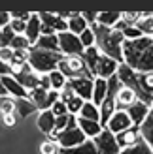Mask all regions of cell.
Wrapping results in <instances>:
<instances>
[{"mask_svg":"<svg viewBox=\"0 0 153 154\" xmlns=\"http://www.w3.org/2000/svg\"><path fill=\"white\" fill-rule=\"evenodd\" d=\"M123 62L136 73L153 72V38L142 36L138 40H125Z\"/></svg>","mask_w":153,"mask_h":154,"instance_id":"cell-1","label":"cell"},{"mask_svg":"<svg viewBox=\"0 0 153 154\" xmlns=\"http://www.w3.org/2000/svg\"><path fill=\"white\" fill-rule=\"evenodd\" d=\"M95 34V45L102 55L113 58L116 62L123 64V43H125V36L123 32H119L116 28H106L100 25H91L89 26Z\"/></svg>","mask_w":153,"mask_h":154,"instance_id":"cell-2","label":"cell"},{"mask_svg":"<svg viewBox=\"0 0 153 154\" xmlns=\"http://www.w3.org/2000/svg\"><path fill=\"white\" fill-rule=\"evenodd\" d=\"M81 58L85 60V64H87V68H89L91 75H93V79L100 77V79H106V81H108L110 77L116 75L117 68H119V62H116L113 58L102 55V53L96 49V45L83 51Z\"/></svg>","mask_w":153,"mask_h":154,"instance_id":"cell-3","label":"cell"},{"mask_svg":"<svg viewBox=\"0 0 153 154\" xmlns=\"http://www.w3.org/2000/svg\"><path fill=\"white\" fill-rule=\"evenodd\" d=\"M64 58L63 53H51V51H42V49H32L28 58V66L40 75H49L51 72L57 70L59 62Z\"/></svg>","mask_w":153,"mask_h":154,"instance_id":"cell-4","label":"cell"},{"mask_svg":"<svg viewBox=\"0 0 153 154\" xmlns=\"http://www.w3.org/2000/svg\"><path fill=\"white\" fill-rule=\"evenodd\" d=\"M85 141H87V137L81 132V128L78 126V117H76V115H70L68 126L60 132L59 139H57L59 147L60 149H74V147H78V145L85 143Z\"/></svg>","mask_w":153,"mask_h":154,"instance_id":"cell-5","label":"cell"},{"mask_svg":"<svg viewBox=\"0 0 153 154\" xmlns=\"http://www.w3.org/2000/svg\"><path fill=\"white\" fill-rule=\"evenodd\" d=\"M57 70L63 73L68 81L70 79H80V77H89V79H93V75H91L85 60L81 57H64L59 62Z\"/></svg>","mask_w":153,"mask_h":154,"instance_id":"cell-6","label":"cell"},{"mask_svg":"<svg viewBox=\"0 0 153 154\" xmlns=\"http://www.w3.org/2000/svg\"><path fill=\"white\" fill-rule=\"evenodd\" d=\"M59 36V45H60V53L64 57H81L83 55V45L80 36H76L72 32H63V34H57Z\"/></svg>","mask_w":153,"mask_h":154,"instance_id":"cell-7","label":"cell"},{"mask_svg":"<svg viewBox=\"0 0 153 154\" xmlns=\"http://www.w3.org/2000/svg\"><path fill=\"white\" fill-rule=\"evenodd\" d=\"M93 143L96 145V150L98 154H119L121 149H119V145L116 141V135H113L108 128H104L100 134H98Z\"/></svg>","mask_w":153,"mask_h":154,"instance_id":"cell-8","label":"cell"},{"mask_svg":"<svg viewBox=\"0 0 153 154\" xmlns=\"http://www.w3.org/2000/svg\"><path fill=\"white\" fill-rule=\"evenodd\" d=\"M68 87H70L76 96H80L85 102L93 100V87H95V79H89V77H80V79H70L68 81Z\"/></svg>","mask_w":153,"mask_h":154,"instance_id":"cell-9","label":"cell"},{"mask_svg":"<svg viewBox=\"0 0 153 154\" xmlns=\"http://www.w3.org/2000/svg\"><path fill=\"white\" fill-rule=\"evenodd\" d=\"M131 126H134V124H132L131 117H129V113H127V111H116L106 128H108L113 135H117V134H121V132H125V130H129Z\"/></svg>","mask_w":153,"mask_h":154,"instance_id":"cell-10","label":"cell"},{"mask_svg":"<svg viewBox=\"0 0 153 154\" xmlns=\"http://www.w3.org/2000/svg\"><path fill=\"white\" fill-rule=\"evenodd\" d=\"M40 21H42V25L51 26L57 34L68 32V21H64L59 13H53V11H42V13H40Z\"/></svg>","mask_w":153,"mask_h":154,"instance_id":"cell-11","label":"cell"},{"mask_svg":"<svg viewBox=\"0 0 153 154\" xmlns=\"http://www.w3.org/2000/svg\"><path fill=\"white\" fill-rule=\"evenodd\" d=\"M15 77V81H17L19 85H23L28 92L30 90H34V88H40V79H42V75L40 73H36L30 66L25 68V72H21L19 75H13Z\"/></svg>","mask_w":153,"mask_h":154,"instance_id":"cell-12","label":"cell"},{"mask_svg":"<svg viewBox=\"0 0 153 154\" xmlns=\"http://www.w3.org/2000/svg\"><path fill=\"white\" fill-rule=\"evenodd\" d=\"M134 102H138L136 92L121 85V88L117 90V94H116V107H117V111H127Z\"/></svg>","mask_w":153,"mask_h":154,"instance_id":"cell-13","label":"cell"},{"mask_svg":"<svg viewBox=\"0 0 153 154\" xmlns=\"http://www.w3.org/2000/svg\"><path fill=\"white\" fill-rule=\"evenodd\" d=\"M127 113H129V117H131V120H132V124L134 126H142L144 124V120L148 119V115H149V105H146L144 102H134L131 107L127 109Z\"/></svg>","mask_w":153,"mask_h":154,"instance_id":"cell-14","label":"cell"},{"mask_svg":"<svg viewBox=\"0 0 153 154\" xmlns=\"http://www.w3.org/2000/svg\"><path fill=\"white\" fill-rule=\"evenodd\" d=\"M140 137H142L140 128H138V126H131L129 130H125V132L117 134V135H116V141H117V145H119V149L123 150V149L132 147V145H134L136 141H138Z\"/></svg>","mask_w":153,"mask_h":154,"instance_id":"cell-15","label":"cell"},{"mask_svg":"<svg viewBox=\"0 0 153 154\" xmlns=\"http://www.w3.org/2000/svg\"><path fill=\"white\" fill-rule=\"evenodd\" d=\"M25 36H27V40L30 42V45H32V47L38 43V40H40V36H42V21H40V13H32L30 21L27 23Z\"/></svg>","mask_w":153,"mask_h":154,"instance_id":"cell-16","label":"cell"},{"mask_svg":"<svg viewBox=\"0 0 153 154\" xmlns=\"http://www.w3.org/2000/svg\"><path fill=\"white\" fill-rule=\"evenodd\" d=\"M0 81H2L4 88L8 90V94H10V96H13V98H28V90L23 87V85H19L17 81H15L13 75L0 77Z\"/></svg>","mask_w":153,"mask_h":154,"instance_id":"cell-17","label":"cell"},{"mask_svg":"<svg viewBox=\"0 0 153 154\" xmlns=\"http://www.w3.org/2000/svg\"><path fill=\"white\" fill-rule=\"evenodd\" d=\"M55 120H57V117L53 115L51 109L40 111V115H38V120H36L38 130H40V132H44L45 135H49L53 130H55Z\"/></svg>","mask_w":153,"mask_h":154,"instance_id":"cell-18","label":"cell"},{"mask_svg":"<svg viewBox=\"0 0 153 154\" xmlns=\"http://www.w3.org/2000/svg\"><path fill=\"white\" fill-rule=\"evenodd\" d=\"M87 28H89V25H87V21L83 19L81 11H72V17L68 19V32H72L76 36H81Z\"/></svg>","mask_w":153,"mask_h":154,"instance_id":"cell-19","label":"cell"},{"mask_svg":"<svg viewBox=\"0 0 153 154\" xmlns=\"http://www.w3.org/2000/svg\"><path fill=\"white\" fill-rule=\"evenodd\" d=\"M78 126L81 128V132L85 134L87 139H95V137L102 132V126H100V122H95V120H87V119H81L78 117Z\"/></svg>","mask_w":153,"mask_h":154,"instance_id":"cell-20","label":"cell"},{"mask_svg":"<svg viewBox=\"0 0 153 154\" xmlns=\"http://www.w3.org/2000/svg\"><path fill=\"white\" fill-rule=\"evenodd\" d=\"M121 11H98L96 13V25L106 26V28H113L121 21Z\"/></svg>","mask_w":153,"mask_h":154,"instance_id":"cell-21","label":"cell"},{"mask_svg":"<svg viewBox=\"0 0 153 154\" xmlns=\"http://www.w3.org/2000/svg\"><path fill=\"white\" fill-rule=\"evenodd\" d=\"M106 94H108V81L96 77L95 87H93V100H91V102H93L96 107H100L102 102H104V98H106Z\"/></svg>","mask_w":153,"mask_h":154,"instance_id":"cell-22","label":"cell"},{"mask_svg":"<svg viewBox=\"0 0 153 154\" xmlns=\"http://www.w3.org/2000/svg\"><path fill=\"white\" fill-rule=\"evenodd\" d=\"M32 49H42V51H51V53H60V45H59V36H40L38 43Z\"/></svg>","mask_w":153,"mask_h":154,"instance_id":"cell-23","label":"cell"},{"mask_svg":"<svg viewBox=\"0 0 153 154\" xmlns=\"http://www.w3.org/2000/svg\"><path fill=\"white\" fill-rule=\"evenodd\" d=\"M34 111H38V107L28 98H15V115H19L21 119H27Z\"/></svg>","mask_w":153,"mask_h":154,"instance_id":"cell-24","label":"cell"},{"mask_svg":"<svg viewBox=\"0 0 153 154\" xmlns=\"http://www.w3.org/2000/svg\"><path fill=\"white\" fill-rule=\"evenodd\" d=\"M47 92H49V90L34 88V90L28 92V100H30V102H32L40 111H45V109H49V105H47Z\"/></svg>","mask_w":153,"mask_h":154,"instance_id":"cell-25","label":"cell"},{"mask_svg":"<svg viewBox=\"0 0 153 154\" xmlns=\"http://www.w3.org/2000/svg\"><path fill=\"white\" fill-rule=\"evenodd\" d=\"M140 134L144 137V141H146L151 150H153V103L149 107V115H148V119L144 120V124L140 126Z\"/></svg>","mask_w":153,"mask_h":154,"instance_id":"cell-26","label":"cell"},{"mask_svg":"<svg viewBox=\"0 0 153 154\" xmlns=\"http://www.w3.org/2000/svg\"><path fill=\"white\" fill-rule=\"evenodd\" d=\"M60 154H98V150L93 139H87L85 143H81L74 149H60Z\"/></svg>","mask_w":153,"mask_h":154,"instance_id":"cell-27","label":"cell"},{"mask_svg":"<svg viewBox=\"0 0 153 154\" xmlns=\"http://www.w3.org/2000/svg\"><path fill=\"white\" fill-rule=\"evenodd\" d=\"M78 117L81 119H87V120H95V122H100V109L93 103V102H85L81 107V111Z\"/></svg>","mask_w":153,"mask_h":154,"instance_id":"cell-28","label":"cell"},{"mask_svg":"<svg viewBox=\"0 0 153 154\" xmlns=\"http://www.w3.org/2000/svg\"><path fill=\"white\" fill-rule=\"evenodd\" d=\"M119 154H153L151 147L144 141V137H140L138 141H136L132 147H129V149H123Z\"/></svg>","mask_w":153,"mask_h":154,"instance_id":"cell-29","label":"cell"},{"mask_svg":"<svg viewBox=\"0 0 153 154\" xmlns=\"http://www.w3.org/2000/svg\"><path fill=\"white\" fill-rule=\"evenodd\" d=\"M138 81H140V88L144 90V94L153 98V72L151 73H138Z\"/></svg>","mask_w":153,"mask_h":154,"instance_id":"cell-30","label":"cell"},{"mask_svg":"<svg viewBox=\"0 0 153 154\" xmlns=\"http://www.w3.org/2000/svg\"><path fill=\"white\" fill-rule=\"evenodd\" d=\"M49 83H51V90H57V92H60L64 87H66V83H68V79L60 73L59 70H55V72H51L49 73Z\"/></svg>","mask_w":153,"mask_h":154,"instance_id":"cell-31","label":"cell"},{"mask_svg":"<svg viewBox=\"0 0 153 154\" xmlns=\"http://www.w3.org/2000/svg\"><path fill=\"white\" fill-rule=\"evenodd\" d=\"M15 113V98L13 96H0V117Z\"/></svg>","mask_w":153,"mask_h":154,"instance_id":"cell-32","label":"cell"},{"mask_svg":"<svg viewBox=\"0 0 153 154\" xmlns=\"http://www.w3.org/2000/svg\"><path fill=\"white\" fill-rule=\"evenodd\" d=\"M40 154H60V147L57 141L45 139L44 143H40Z\"/></svg>","mask_w":153,"mask_h":154,"instance_id":"cell-33","label":"cell"},{"mask_svg":"<svg viewBox=\"0 0 153 154\" xmlns=\"http://www.w3.org/2000/svg\"><path fill=\"white\" fill-rule=\"evenodd\" d=\"M83 103H85V100H81L80 96H74L70 102L66 103V107H68V115H76V117H78L80 111H81V107H83Z\"/></svg>","mask_w":153,"mask_h":154,"instance_id":"cell-34","label":"cell"},{"mask_svg":"<svg viewBox=\"0 0 153 154\" xmlns=\"http://www.w3.org/2000/svg\"><path fill=\"white\" fill-rule=\"evenodd\" d=\"M10 47H11L13 51H17V49H32V45H30V42L27 40L25 34H19V36L13 38V42H11Z\"/></svg>","mask_w":153,"mask_h":154,"instance_id":"cell-35","label":"cell"},{"mask_svg":"<svg viewBox=\"0 0 153 154\" xmlns=\"http://www.w3.org/2000/svg\"><path fill=\"white\" fill-rule=\"evenodd\" d=\"M80 40H81V45H83V49H89V47H95V34H93V30L87 28L85 32H83L80 36Z\"/></svg>","mask_w":153,"mask_h":154,"instance_id":"cell-36","label":"cell"},{"mask_svg":"<svg viewBox=\"0 0 153 154\" xmlns=\"http://www.w3.org/2000/svg\"><path fill=\"white\" fill-rule=\"evenodd\" d=\"M30 51L32 49H17V51H13V60L15 62H21V64H28Z\"/></svg>","mask_w":153,"mask_h":154,"instance_id":"cell-37","label":"cell"},{"mask_svg":"<svg viewBox=\"0 0 153 154\" xmlns=\"http://www.w3.org/2000/svg\"><path fill=\"white\" fill-rule=\"evenodd\" d=\"M10 26H11L13 32L19 36V34H25V30H27V23H25V21H21V19H11Z\"/></svg>","mask_w":153,"mask_h":154,"instance_id":"cell-38","label":"cell"},{"mask_svg":"<svg viewBox=\"0 0 153 154\" xmlns=\"http://www.w3.org/2000/svg\"><path fill=\"white\" fill-rule=\"evenodd\" d=\"M123 36H125V40H138V38H142L144 34L136 26H127L123 30Z\"/></svg>","mask_w":153,"mask_h":154,"instance_id":"cell-39","label":"cell"},{"mask_svg":"<svg viewBox=\"0 0 153 154\" xmlns=\"http://www.w3.org/2000/svg\"><path fill=\"white\" fill-rule=\"evenodd\" d=\"M51 111H53V115H55V117H63V115H68V107H66L64 102H60V100H59V102L53 103Z\"/></svg>","mask_w":153,"mask_h":154,"instance_id":"cell-40","label":"cell"},{"mask_svg":"<svg viewBox=\"0 0 153 154\" xmlns=\"http://www.w3.org/2000/svg\"><path fill=\"white\" fill-rule=\"evenodd\" d=\"M0 60L6 62V64L13 62V49L11 47H2L0 49Z\"/></svg>","mask_w":153,"mask_h":154,"instance_id":"cell-41","label":"cell"},{"mask_svg":"<svg viewBox=\"0 0 153 154\" xmlns=\"http://www.w3.org/2000/svg\"><path fill=\"white\" fill-rule=\"evenodd\" d=\"M76 96V92L70 88V87H68V83H66V87L63 88V90H60V102H64V103H68V102H70V100Z\"/></svg>","mask_w":153,"mask_h":154,"instance_id":"cell-42","label":"cell"},{"mask_svg":"<svg viewBox=\"0 0 153 154\" xmlns=\"http://www.w3.org/2000/svg\"><path fill=\"white\" fill-rule=\"evenodd\" d=\"M10 23H11V13L10 11H0V28L10 26Z\"/></svg>","mask_w":153,"mask_h":154,"instance_id":"cell-43","label":"cell"},{"mask_svg":"<svg viewBox=\"0 0 153 154\" xmlns=\"http://www.w3.org/2000/svg\"><path fill=\"white\" fill-rule=\"evenodd\" d=\"M2 122H4L6 126L11 128V126L17 124V115H15V113H13V115H6V117H2Z\"/></svg>","mask_w":153,"mask_h":154,"instance_id":"cell-44","label":"cell"},{"mask_svg":"<svg viewBox=\"0 0 153 154\" xmlns=\"http://www.w3.org/2000/svg\"><path fill=\"white\" fill-rule=\"evenodd\" d=\"M81 15H83V19L87 21V25H89V26L96 23V13H91V11H81Z\"/></svg>","mask_w":153,"mask_h":154,"instance_id":"cell-45","label":"cell"},{"mask_svg":"<svg viewBox=\"0 0 153 154\" xmlns=\"http://www.w3.org/2000/svg\"><path fill=\"white\" fill-rule=\"evenodd\" d=\"M6 75H11V70H10V64H6L0 60V77H6Z\"/></svg>","mask_w":153,"mask_h":154,"instance_id":"cell-46","label":"cell"},{"mask_svg":"<svg viewBox=\"0 0 153 154\" xmlns=\"http://www.w3.org/2000/svg\"><path fill=\"white\" fill-rule=\"evenodd\" d=\"M0 96H10V94H8V90L4 88V85H2V81H0Z\"/></svg>","mask_w":153,"mask_h":154,"instance_id":"cell-47","label":"cell"},{"mask_svg":"<svg viewBox=\"0 0 153 154\" xmlns=\"http://www.w3.org/2000/svg\"><path fill=\"white\" fill-rule=\"evenodd\" d=\"M4 45H2V28H0V49H2Z\"/></svg>","mask_w":153,"mask_h":154,"instance_id":"cell-48","label":"cell"}]
</instances>
